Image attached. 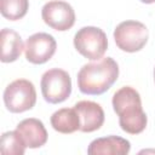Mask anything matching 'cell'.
I'll return each instance as SVG.
<instances>
[{"mask_svg": "<svg viewBox=\"0 0 155 155\" xmlns=\"http://www.w3.org/2000/svg\"><path fill=\"white\" fill-rule=\"evenodd\" d=\"M113 108L119 116L122 131L130 134L142 133L148 122L147 114L142 108L139 93L131 86H124L113 96Z\"/></svg>", "mask_w": 155, "mask_h": 155, "instance_id": "cell-1", "label": "cell"}, {"mask_svg": "<svg viewBox=\"0 0 155 155\" xmlns=\"http://www.w3.org/2000/svg\"><path fill=\"white\" fill-rule=\"evenodd\" d=\"M119 76V65L111 57L87 63L78 73V87L84 94L98 96L107 92Z\"/></svg>", "mask_w": 155, "mask_h": 155, "instance_id": "cell-2", "label": "cell"}, {"mask_svg": "<svg viewBox=\"0 0 155 155\" xmlns=\"http://www.w3.org/2000/svg\"><path fill=\"white\" fill-rule=\"evenodd\" d=\"M74 46L85 58L90 61H98L103 58L108 48V39L101 28L84 27L75 34Z\"/></svg>", "mask_w": 155, "mask_h": 155, "instance_id": "cell-3", "label": "cell"}, {"mask_svg": "<svg viewBox=\"0 0 155 155\" xmlns=\"http://www.w3.org/2000/svg\"><path fill=\"white\" fill-rule=\"evenodd\" d=\"M40 87L46 102L58 104L69 98L71 93V79L65 70L53 68L44 73Z\"/></svg>", "mask_w": 155, "mask_h": 155, "instance_id": "cell-4", "label": "cell"}, {"mask_svg": "<svg viewBox=\"0 0 155 155\" xmlns=\"http://www.w3.org/2000/svg\"><path fill=\"white\" fill-rule=\"evenodd\" d=\"M4 103L11 113H23L36 103V91L31 81L17 79L8 84L4 91Z\"/></svg>", "mask_w": 155, "mask_h": 155, "instance_id": "cell-5", "label": "cell"}, {"mask_svg": "<svg viewBox=\"0 0 155 155\" xmlns=\"http://www.w3.org/2000/svg\"><path fill=\"white\" fill-rule=\"evenodd\" d=\"M149 31L145 24L138 21H124L119 23L114 30V40L116 46L125 52L140 51L148 42Z\"/></svg>", "mask_w": 155, "mask_h": 155, "instance_id": "cell-6", "label": "cell"}, {"mask_svg": "<svg viewBox=\"0 0 155 155\" xmlns=\"http://www.w3.org/2000/svg\"><path fill=\"white\" fill-rule=\"evenodd\" d=\"M44 22L54 30L65 31L75 23V12L70 4L62 0L46 2L41 8Z\"/></svg>", "mask_w": 155, "mask_h": 155, "instance_id": "cell-7", "label": "cell"}, {"mask_svg": "<svg viewBox=\"0 0 155 155\" xmlns=\"http://www.w3.org/2000/svg\"><path fill=\"white\" fill-rule=\"evenodd\" d=\"M57 48L54 38L47 33H35L24 44V54L33 64H44L52 58Z\"/></svg>", "mask_w": 155, "mask_h": 155, "instance_id": "cell-8", "label": "cell"}, {"mask_svg": "<svg viewBox=\"0 0 155 155\" xmlns=\"http://www.w3.org/2000/svg\"><path fill=\"white\" fill-rule=\"evenodd\" d=\"M80 117V131L93 132L99 130L104 124L103 108L92 101H80L74 105Z\"/></svg>", "mask_w": 155, "mask_h": 155, "instance_id": "cell-9", "label": "cell"}, {"mask_svg": "<svg viewBox=\"0 0 155 155\" xmlns=\"http://www.w3.org/2000/svg\"><path fill=\"white\" fill-rule=\"evenodd\" d=\"M16 131L19 133L27 148L36 149L45 145V143L47 142V131L42 121H40L39 119L29 117L22 120L17 125Z\"/></svg>", "mask_w": 155, "mask_h": 155, "instance_id": "cell-10", "label": "cell"}, {"mask_svg": "<svg viewBox=\"0 0 155 155\" xmlns=\"http://www.w3.org/2000/svg\"><path fill=\"white\" fill-rule=\"evenodd\" d=\"M131 144L127 139L117 136H108L92 140L87 148L88 155H126Z\"/></svg>", "mask_w": 155, "mask_h": 155, "instance_id": "cell-11", "label": "cell"}, {"mask_svg": "<svg viewBox=\"0 0 155 155\" xmlns=\"http://www.w3.org/2000/svg\"><path fill=\"white\" fill-rule=\"evenodd\" d=\"M1 41V62L11 63L15 62L24 50L22 38L13 29L4 28L0 34Z\"/></svg>", "mask_w": 155, "mask_h": 155, "instance_id": "cell-12", "label": "cell"}, {"mask_svg": "<svg viewBox=\"0 0 155 155\" xmlns=\"http://www.w3.org/2000/svg\"><path fill=\"white\" fill-rule=\"evenodd\" d=\"M51 126L59 133H73L80 130V117L75 108H62L51 116Z\"/></svg>", "mask_w": 155, "mask_h": 155, "instance_id": "cell-13", "label": "cell"}, {"mask_svg": "<svg viewBox=\"0 0 155 155\" xmlns=\"http://www.w3.org/2000/svg\"><path fill=\"white\" fill-rule=\"evenodd\" d=\"M25 144L21 138L19 133L15 131H8L2 133L0 151L4 155H23L25 151Z\"/></svg>", "mask_w": 155, "mask_h": 155, "instance_id": "cell-14", "label": "cell"}, {"mask_svg": "<svg viewBox=\"0 0 155 155\" xmlns=\"http://www.w3.org/2000/svg\"><path fill=\"white\" fill-rule=\"evenodd\" d=\"M29 8V0H0L1 15L10 21L23 18Z\"/></svg>", "mask_w": 155, "mask_h": 155, "instance_id": "cell-15", "label": "cell"}, {"mask_svg": "<svg viewBox=\"0 0 155 155\" xmlns=\"http://www.w3.org/2000/svg\"><path fill=\"white\" fill-rule=\"evenodd\" d=\"M142 2H144V4H153V2H155V0H140Z\"/></svg>", "mask_w": 155, "mask_h": 155, "instance_id": "cell-16", "label": "cell"}, {"mask_svg": "<svg viewBox=\"0 0 155 155\" xmlns=\"http://www.w3.org/2000/svg\"><path fill=\"white\" fill-rule=\"evenodd\" d=\"M144 153H145V154H147V153H155V150H142L139 154H144Z\"/></svg>", "mask_w": 155, "mask_h": 155, "instance_id": "cell-17", "label": "cell"}, {"mask_svg": "<svg viewBox=\"0 0 155 155\" xmlns=\"http://www.w3.org/2000/svg\"><path fill=\"white\" fill-rule=\"evenodd\" d=\"M154 80H155V68H154Z\"/></svg>", "mask_w": 155, "mask_h": 155, "instance_id": "cell-18", "label": "cell"}]
</instances>
